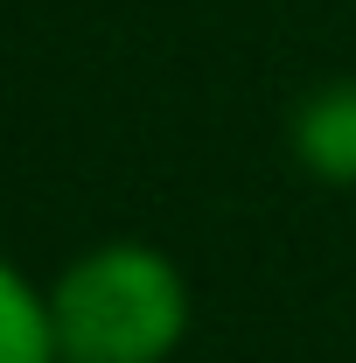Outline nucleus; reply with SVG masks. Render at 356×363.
<instances>
[{
    "instance_id": "nucleus-1",
    "label": "nucleus",
    "mask_w": 356,
    "mask_h": 363,
    "mask_svg": "<svg viewBox=\"0 0 356 363\" xmlns=\"http://www.w3.org/2000/svg\"><path fill=\"white\" fill-rule=\"evenodd\" d=\"M63 363H161L189 328V286L154 245H98L49 286Z\"/></svg>"
},
{
    "instance_id": "nucleus-3",
    "label": "nucleus",
    "mask_w": 356,
    "mask_h": 363,
    "mask_svg": "<svg viewBox=\"0 0 356 363\" xmlns=\"http://www.w3.org/2000/svg\"><path fill=\"white\" fill-rule=\"evenodd\" d=\"M0 363H63L49 328V294H35L0 259Z\"/></svg>"
},
{
    "instance_id": "nucleus-2",
    "label": "nucleus",
    "mask_w": 356,
    "mask_h": 363,
    "mask_svg": "<svg viewBox=\"0 0 356 363\" xmlns=\"http://www.w3.org/2000/svg\"><path fill=\"white\" fill-rule=\"evenodd\" d=\"M294 147L321 182H356V77H328L301 98Z\"/></svg>"
}]
</instances>
